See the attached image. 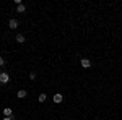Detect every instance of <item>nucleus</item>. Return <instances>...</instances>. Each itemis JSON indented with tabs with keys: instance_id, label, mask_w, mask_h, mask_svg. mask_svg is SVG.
<instances>
[{
	"instance_id": "obj_1",
	"label": "nucleus",
	"mask_w": 122,
	"mask_h": 120,
	"mask_svg": "<svg viewBox=\"0 0 122 120\" xmlns=\"http://www.w3.org/2000/svg\"><path fill=\"white\" fill-rule=\"evenodd\" d=\"M10 81V75L8 73H5V72H3V73H0V83L2 84H7Z\"/></svg>"
},
{
	"instance_id": "obj_2",
	"label": "nucleus",
	"mask_w": 122,
	"mask_h": 120,
	"mask_svg": "<svg viewBox=\"0 0 122 120\" xmlns=\"http://www.w3.org/2000/svg\"><path fill=\"white\" fill-rule=\"evenodd\" d=\"M8 28L10 29H16L18 28V21H16V19H10L8 21Z\"/></svg>"
},
{
	"instance_id": "obj_3",
	"label": "nucleus",
	"mask_w": 122,
	"mask_h": 120,
	"mask_svg": "<svg viewBox=\"0 0 122 120\" xmlns=\"http://www.w3.org/2000/svg\"><path fill=\"white\" fill-rule=\"evenodd\" d=\"M80 63H81L83 68H90V67H91V62H90L88 58H81V62H80Z\"/></svg>"
},
{
	"instance_id": "obj_4",
	"label": "nucleus",
	"mask_w": 122,
	"mask_h": 120,
	"mask_svg": "<svg viewBox=\"0 0 122 120\" xmlns=\"http://www.w3.org/2000/svg\"><path fill=\"white\" fill-rule=\"evenodd\" d=\"M62 99H64V97H62V94H59V92H57V94H54V102H56V104H60V102H62Z\"/></svg>"
},
{
	"instance_id": "obj_5",
	"label": "nucleus",
	"mask_w": 122,
	"mask_h": 120,
	"mask_svg": "<svg viewBox=\"0 0 122 120\" xmlns=\"http://www.w3.org/2000/svg\"><path fill=\"white\" fill-rule=\"evenodd\" d=\"M26 96H28V91H25V89H20L18 91V97L20 99H25Z\"/></svg>"
},
{
	"instance_id": "obj_6",
	"label": "nucleus",
	"mask_w": 122,
	"mask_h": 120,
	"mask_svg": "<svg viewBox=\"0 0 122 120\" xmlns=\"http://www.w3.org/2000/svg\"><path fill=\"white\" fill-rule=\"evenodd\" d=\"M11 114H13V110H11L10 107H5V109H3V115H5V117H11Z\"/></svg>"
},
{
	"instance_id": "obj_7",
	"label": "nucleus",
	"mask_w": 122,
	"mask_h": 120,
	"mask_svg": "<svg viewBox=\"0 0 122 120\" xmlns=\"http://www.w3.org/2000/svg\"><path fill=\"white\" fill-rule=\"evenodd\" d=\"M15 39H16V42H20V44H23V42H25V41H26V39H25V36H23V34H16V37H15Z\"/></svg>"
},
{
	"instance_id": "obj_8",
	"label": "nucleus",
	"mask_w": 122,
	"mask_h": 120,
	"mask_svg": "<svg viewBox=\"0 0 122 120\" xmlns=\"http://www.w3.org/2000/svg\"><path fill=\"white\" fill-rule=\"evenodd\" d=\"M25 10H26V7L21 3V5H18V7H16V13H25Z\"/></svg>"
},
{
	"instance_id": "obj_9",
	"label": "nucleus",
	"mask_w": 122,
	"mask_h": 120,
	"mask_svg": "<svg viewBox=\"0 0 122 120\" xmlns=\"http://www.w3.org/2000/svg\"><path fill=\"white\" fill-rule=\"evenodd\" d=\"M46 99H47V96L44 94V92H42V94H39V102H44Z\"/></svg>"
},
{
	"instance_id": "obj_10",
	"label": "nucleus",
	"mask_w": 122,
	"mask_h": 120,
	"mask_svg": "<svg viewBox=\"0 0 122 120\" xmlns=\"http://www.w3.org/2000/svg\"><path fill=\"white\" fill-rule=\"evenodd\" d=\"M3 65H5V58H3V57H0V67H3Z\"/></svg>"
},
{
	"instance_id": "obj_11",
	"label": "nucleus",
	"mask_w": 122,
	"mask_h": 120,
	"mask_svg": "<svg viewBox=\"0 0 122 120\" xmlns=\"http://www.w3.org/2000/svg\"><path fill=\"white\" fill-rule=\"evenodd\" d=\"M29 78H31V80H36V73H34V72H33V73H29Z\"/></svg>"
},
{
	"instance_id": "obj_12",
	"label": "nucleus",
	"mask_w": 122,
	"mask_h": 120,
	"mask_svg": "<svg viewBox=\"0 0 122 120\" xmlns=\"http://www.w3.org/2000/svg\"><path fill=\"white\" fill-rule=\"evenodd\" d=\"M3 120H11V117H3Z\"/></svg>"
},
{
	"instance_id": "obj_13",
	"label": "nucleus",
	"mask_w": 122,
	"mask_h": 120,
	"mask_svg": "<svg viewBox=\"0 0 122 120\" xmlns=\"http://www.w3.org/2000/svg\"><path fill=\"white\" fill-rule=\"evenodd\" d=\"M96 120H99V119H96Z\"/></svg>"
}]
</instances>
